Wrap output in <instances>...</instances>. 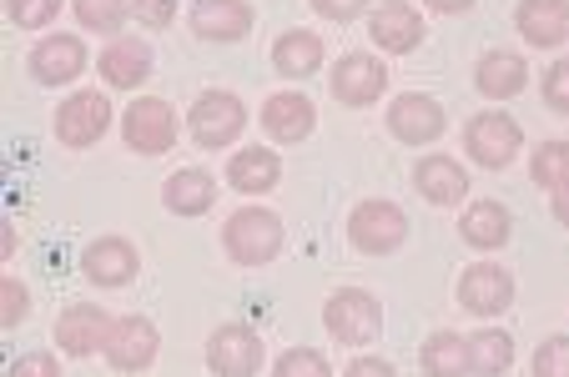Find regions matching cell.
<instances>
[{
	"label": "cell",
	"instance_id": "6da1fadb",
	"mask_svg": "<svg viewBox=\"0 0 569 377\" xmlns=\"http://www.w3.org/2000/svg\"><path fill=\"white\" fill-rule=\"evenodd\" d=\"M282 242H288V226L272 206H237L222 222V252L237 267H268L282 257Z\"/></svg>",
	"mask_w": 569,
	"mask_h": 377
},
{
	"label": "cell",
	"instance_id": "7a4b0ae2",
	"mask_svg": "<svg viewBox=\"0 0 569 377\" xmlns=\"http://www.w3.org/2000/svg\"><path fill=\"white\" fill-rule=\"evenodd\" d=\"M463 151L483 172H509L519 162V151H525V131L509 111H473L463 121Z\"/></svg>",
	"mask_w": 569,
	"mask_h": 377
},
{
	"label": "cell",
	"instance_id": "3957f363",
	"mask_svg": "<svg viewBox=\"0 0 569 377\" xmlns=\"http://www.w3.org/2000/svg\"><path fill=\"white\" fill-rule=\"evenodd\" d=\"M187 131H192V141L202 151H227L242 141V131H248V101L237 96V91H202V96L192 101V111H187Z\"/></svg>",
	"mask_w": 569,
	"mask_h": 377
},
{
	"label": "cell",
	"instance_id": "277c9868",
	"mask_svg": "<svg viewBox=\"0 0 569 377\" xmlns=\"http://www.w3.org/2000/svg\"><path fill=\"white\" fill-rule=\"evenodd\" d=\"M177 136H182V121H177V106L167 96H137L121 111V141L137 156H167Z\"/></svg>",
	"mask_w": 569,
	"mask_h": 377
},
{
	"label": "cell",
	"instance_id": "5b68a950",
	"mask_svg": "<svg viewBox=\"0 0 569 377\" xmlns=\"http://www.w3.org/2000/svg\"><path fill=\"white\" fill-rule=\"evenodd\" d=\"M348 242L363 257H393L409 242V216H403V206L383 202V196H368L348 212Z\"/></svg>",
	"mask_w": 569,
	"mask_h": 377
},
{
	"label": "cell",
	"instance_id": "8992f818",
	"mask_svg": "<svg viewBox=\"0 0 569 377\" xmlns=\"http://www.w3.org/2000/svg\"><path fill=\"white\" fill-rule=\"evenodd\" d=\"M322 327L338 337L343 347H368L383 333V302L363 287H338L322 302Z\"/></svg>",
	"mask_w": 569,
	"mask_h": 377
},
{
	"label": "cell",
	"instance_id": "52a82bcc",
	"mask_svg": "<svg viewBox=\"0 0 569 377\" xmlns=\"http://www.w3.org/2000/svg\"><path fill=\"white\" fill-rule=\"evenodd\" d=\"M111 131V96L107 91H71L56 106V141L66 151H87Z\"/></svg>",
	"mask_w": 569,
	"mask_h": 377
},
{
	"label": "cell",
	"instance_id": "ba28073f",
	"mask_svg": "<svg viewBox=\"0 0 569 377\" xmlns=\"http://www.w3.org/2000/svg\"><path fill=\"white\" fill-rule=\"evenodd\" d=\"M443 131H449L443 101L429 91H403V96L388 101V136L403 141V146H433Z\"/></svg>",
	"mask_w": 569,
	"mask_h": 377
},
{
	"label": "cell",
	"instance_id": "9c48e42d",
	"mask_svg": "<svg viewBox=\"0 0 569 377\" xmlns=\"http://www.w3.org/2000/svg\"><path fill=\"white\" fill-rule=\"evenodd\" d=\"M459 307L479 323H495L499 313L515 307V277L499 262H473V267L459 272Z\"/></svg>",
	"mask_w": 569,
	"mask_h": 377
},
{
	"label": "cell",
	"instance_id": "30bf717a",
	"mask_svg": "<svg viewBox=\"0 0 569 377\" xmlns=\"http://www.w3.org/2000/svg\"><path fill=\"white\" fill-rule=\"evenodd\" d=\"M328 86H333V101L338 106H373V101H383L388 91V65L378 61V55L368 51H348L333 61V71H328Z\"/></svg>",
	"mask_w": 569,
	"mask_h": 377
},
{
	"label": "cell",
	"instance_id": "8fae6325",
	"mask_svg": "<svg viewBox=\"0 0 569 377\" xmlns=\"http://www.w3.org/2000/svg\"><path fill=\"white\" fill-rule=\"evenodd\" d=\"M268 363V347L252 327L242 323H222L207 337V373L212 377H258Z\"/></svg>",
	"mask_w": 569,
	"mask_h": 377
},
{
	"label": "cell",
	"instance_id": "7c38bea8",
	"mask_svg": "<svg viewBox=\"0 0 569 377\" xmlns=\"http://www.w3.org/2000/svg\"><path fill=\"white\" fill-rule=\"evenodd\" d=\"M423 16L413 11L409 0H378L368 11V41L383 55H413L423 45Z\"/></svg>",
	"mask_w": 569,
	"mask_h": 377
},
{
	"label": "cell",
	"instance_id": "4fadbf2b",
	"mask_svg": "<svg viewBox=\"0 0 569 377\" xmlns=\"http://www.w3.org/2000/svg\"><path fill=\"white\" fill-rule=\"evenodd\" d=\"M31 81L36 86H71L76 75L87 71V41L71 31H51L31 45Z\"/></svg>",
	"mask_w": 569,
	"mask_h": 377
},
{
	"label": "cell",
	"instance_id": "5bb4252c",
	"mask_svg": "<svg viewBox=\"0 0 569 377\" xmlns=\"http://www.w3.org/2000/svg\"><path fill=\"white\" fill-rule=\"evenodd\" d=\"M117 327V317L97 302H71L61 317H56V347L71 357H97L107 353V337Z\"/></svg>",
	"mask_w": 569,
	"mask_h": 377
},
{
	"label": "cell",
	"instance_id": "9a60e30c",
	"mask_svg": "<svg viewBox=\"0 0 569 377\" xmlns=\"http://www.w3.org/2000/svg\"><path fill=\"white\" fill-rule=\"evenodd\" d=\"M157 353H161L157 323H151V317H141V313H127V317H117V327H111L107 353H101V357H107L117 373H147V367L157 363Z\"/></svg>",
	"mask_w": 569,
	"mask_h": 377
},
{
	"label": "cell",
	"instance_id": "2e32d148",
	"mask_svg": "<svg viewBox=\"0 0 569 377\" xmlns=\"http://www.w3.org/2000/svg\"><path fill=\"white\" fill-rule=\"evenodd\" d=\"M97 71L107 81V91H141L151 81V71H157V55H151V45L141 35H117V41L101 45Z\"/></svg>",
	"mask_w": 569,
	"mask_h": 377
},
{
	"label": "cell",
	"instance_id": "e0dca14e",
	"mask_svg": "<svg viewBox=\"0 0 569 377\" xmlns=\"http://www.w3.org/2000/svg\"><path fill=\"white\" fill-rule=\"evenodd\" d=\"M413 192L423 196L429 206H463L469 202V166L443 156V151H429L413 162Z\"/></svg>",
	"mask_w": 569,
	"mask_h": 377
},
{
	"label": "cell",
	"instance_id": "ac0fdd59",
	"mask_svg": "<svg viewBox=\"0 0 569 377\" xmlns=\"http://www.w3.org/2000/svg\"><path fill=\"white\" fill-rule=\"evenodd\" d=\"M258 11H252L248 0H192V11H187V26H192L197 41H212V45H232L252 31Z\"/></svg>",
	"mask_w": 569,
	"mask_h": 377
},
{
	"label": "cell",
	"instance_id": "d6986e66",
	"mask_svg": "<svg viewBox=\"0 0 569 377\" xmlns=\"http://www.w3.org/2000/svg\"><path fill=\"white\" fill-rule=\"evenodd\" d=\"M258 121H262V131H268V141L298 146V141H308L312 131H318V106H312V96H302V91H278V96L262 101Z\"/></svg>",
	"mask_w": 569,
	"mask_h": 377
},
{
	"label": "cell",
	"instance_id": "ffe728a7",
	"mask_svg": "<svg viewBox=\"0 0 569 377\" xmlns=\"http://www.w3.org/2000/svg\"><path fill=\"white\" fill-rule=\"evenodd\" d=\"M81 272H87V282H97V287H131V282H137V272H141V252L131 247L127 237L107 232V237H97L87 247Z\"/></svg>",
	"mask_w": 569,
	"mask_h": 377
},
{
	"label": "cell",
	"instance_id": "44dd1931",
	"mask_svg": "<svg viewBox=\"0 0 569 377\" xmlns=\"http://www.w3.org/2000/svg\"><path fill=\"white\" fill-rule=\"evenodd\" d=\"M473 86H479L483 101H515V96H525L529 61L519 51H505V45H495V51H483L479 65H473Z\"/></svg>",
	"mask_w": 569,
	"mask_h": 377
},
{
	"label": "cell",
	"instance_id": "7402d4cb",
	"mask_svg": "<svg viewBox=\"0 0 569 377\" xmlns=\"http://www.w3.org/2000/svg\"><path fill=\"white\" fill-rule=\"evenodd\" d=\"M459 237L469 242L473 252H499L509 237H515V216H509V206L495 202V196L463 202V212H459Z\"/></svg>",
	"mask_w": 569,
	"mask_h": 377
},
{
	"label": "cell",
	"instance_id": "603a6c76",
	"mask_svg": "<svg viewBox=\"0 0 569 377\" xmlns=\"http://www.w3.org/2000/svg\"><path fill=\"white\" fill-rule=\"evenodd\" d=\"M282 182V156L272 146H237L227 156V186L242 196H268Z\"/></svg>",
	"mask_w": 569,
	"mask_h": 377
},
{
	"label": "cell",
	"instance_id": "cb8c5ba5",
	"mask_svg": "<svg viewBox=\"0 0 569 377\" xmlns=\"http://www.w3.org/2000/svg\"><path fill=\"white\" fill-rule=\"evenodd\" d=\"M328 61V45H322L318 31H302V26H288V31L272 41V71L282 81H308V75L322 71Z\"/></svg>",
	"mask_w": 569,
	"mask_h": 377
},
{
	"label": "cell",
	"instance_id": "d4e9b609",
	"mask_svg": "<svg viewBox=\"0 0 569 377\" xmlns=\"http://www.w3.org/2000/svg\"><path fill=\"white\" fill-rule=\"evenodd\" d=\"M515 26L535 51H555L569 41V0H519Z\"/></svg>",
	"mask_w": 569,
	"mask_h": 377
},
{
	"label": "cell",
	"instance_id": "484cf974",
	"mask_svg": "<svg viewBox=\"0 0 569 377\" xmlns=\"http://www.w3.org/2000/svg\"><path fill=\"white\" fill-rule=\"evenodd\" d=\"M161 206L172 216H207L217 206V176L207 166H182L161 182Z\"/></svg>",
	"mask_w": 569,
	"mask_h": 377
},
{
	"label": "cell",
	"instance_id": "4316f807",
	"mask_svg": "<svg viewBox=\"0 0 569 377\" xmlns=\"http://www.w3.org/2000/svg\"><path fill=\"white\" fill-rule=\"evenodd\" d=\"M419 367H423V377H473L469 337L453 333V327L429 333L423 337V347H419Z\"/></svg>",
	"mask_w": 569,
	"mask_h": 377
},
{
	"label": "cell",
	"instance_id": "83f0119b",
	"mask_svg": "<svg viewBox=\"0 0 569 377\" xmlns=\"http://www.w3.org/2000/svg\"><path fill=\"white\" fill-rule=\"evenodd\" d=\"M469 353H473V377H505L515 367V337L505 327L483 323L479 333H469Z\"/></svg>",
	"mask_w": 569,
	"mask_h": 377
},
{
	"label": "cell",
	"instance_id": "f1b7e54d",
	"mask_svg": "<svg viewBox=\"0 0 569 377\" xmlns=\"http://www.w3.org/2000/svg\"><path fill=\"white\" fill-rule=\"evenodd\" d=\"M71 11H76V26H81V31L117 41L127 16H131V0H71Z\"/></svg>",
	"mask_w": 569,
	"mask_h": 377
},
{
	"label": "cell",
	"instance_id": "f546056e",
	"mask_svg": "<svg viewBox=\"0 0 569 377\" xmlns=\"http://www.w3.org/2000/svg\"><path fill=\"white\" fill-rule=\"evenodd\" d=\"M529 182H535L539 192L569 186V141H545V146L529 156Z\"/></svg>",
	"mask_w": 569,
	"mask_h": 377
},
{
	"label": "cell",
	"instance_id": "4dcf8cb0",
	"mask_svg": "<svg viewBox=\"0 0 569 377\" xmlns=\"http://www.w3.org/2000/svg\"><path fill=\"white\" fill-rule=\"evenodd\" d=\"M272 377H333V367H328V357L318 347H288L272 363Z\"/></svg>",
	"mask_w": 569,
	"mask_h": 377
},
{
	"label": "cell",
	"instance_id": "1f68e13d",
	"mask_svg": "<svg viewBox=\"0 0 569 377\" xmlns=\"http://www.w3.org/2000/svg\"><path fill=\"white\" fill-rule=\"evenodd\" d=\"M31 317V292H26L21 277H0V327L16 333V327Z\"/></svg>",
	"mask_w": 569,
	"mask_h": 377
},
{
	"label": "cell",
	"instance_id": "d6a6232c",
	"mask_svg": "<svg viewBox=\"0 0 569 377\" xmlns=\"http://www.w3.org/2000/svg\"><path fill=\"white\" fill-rule=\"evenodd\" d=\"M535 377H569V333H555L535 347V363H529Z\"/></svg>",
	"mask_w": 569,
	"mask_h": 377
},
{
	"label": "cell",
	"instance_id": "836d02e7",
	"mask_svg": "<svg viewBox=\"0 0 569 377\" xmlns=\"http://www.w3.org/2000/svg\"><path fill=\"white\" fill-rule=\"evenodd\" d=\"M66 0H6V11H11V21L21 26V31H46V26L61 16Z\"/></svg>",
	"mask_w": 569,
	"mask_h": 377
},
{
	"label": "cell",
	"instance_id": "e575fe53",
	"mask_svg": "<svg viewBox=\"0 0 569 377\" xmlns=\"http://www.w3.org/2000/svg\"><path fill=\"white\" fill-rule=\"evenodd\" d=\"M539 96L555 116H569V61H555L545 65V81H539Z\"/></svg>",
	"mask_w": 569,
	"mask_h": 377
},
{
	"label": "cell",
	"instance_id": "d590c367",
	"mask_svg": "<svg viewBox=\"0 0 569 377\" xmlns=\"http://www.w3.org/2000/svg\"><path fill=\"white\" fill-rule=\"evenodd\" d=\"M177 16V0H131V21H141L147 31H167Z\"/></svg>",
	"mask_w": 569,
	"mask_h": 377
},
{
	"label": "cell",
	"instance_id": "8d00e7d4",
	"mask_svg": "<svg viewBox=\"0 0 569 377\" xmlns=\"http://www.w3.org/2000/svg\"><path fill=\"white\" fill-rule=\"evenodd\" d=\"M308 6H312V16H322V21L348 26V21H358L373 0H308Z\"/></svg>",
	"mask_w": 569,
	"mask_h": 377
},
{
	"label": "cell",
	"instance_id": "74e56055",
	"mask_svg": "<svg viewBox=\"0 0 569 377\" xmlns=\"http://www.w3.org/2000/svg\"><path fill=\"white\" fill-rule=\"evenodd\" d=\"M6 377H61V357L56 353H21Z\"/></svg>",
	"mask_w": 569,
	"mask_h": 377
},
{
	"label": "cell",
	"instance_id": "f35d334b",
	"mask_svg": "<svg viewBox=\"0 0 569 377\" xmlns=\"http://www.w3.org/2000/svg\"><path fill=\"white\" fill-rule=\"evenodd\" d=\"M343 377H398V373H393V363H383V357H353Z\"/></svg>",
	"mask_w": 569,
	"mask_h": 377
},
{
	"label": "cell",
	"instance_id": "ab89813d",
	"mask_svg": "<svg viewBox=\"0 0 569 377\" xmlns=\"http://www.w3.org/2000/svg\"><path fill=\"white\" fill-rule=\"evenodd\" d=\"M429 11H439V16H463V11H473L479 0H423Z\"/></svg>",
	"mask_w": 569,
	"mask_h": 377
},
{
	"label": "cell",
	"instance_id": "60d3db41",
	"mask_svg": "<svg viewBox=\"0 0 569 377\" xmlns=\"http://www.w3.org/2000/svg\"><path fill=\"white\" fill-rule=\"evenodd\" d=\"M549 212H555V222H559V226H569V186L549 192Z\"/></svg>",
	"mask_w": 569,
	"mask_h": 377
},
{
	"label": "cell",
	"instance_id": "b9f144b4",
	"mask_svg": "<svg viewBox=\"0 0 569 377\" xmlns=\"http://www.w3.org/2000/svg\"><path fill=\"white\" fill-rule=\"evenodd\" d=\"M6 257H16V226L11 222L0 226V262H6Z\"/></svg>",
	"mask_w": 569,
	"mask_h": 377
}]
</instances>
